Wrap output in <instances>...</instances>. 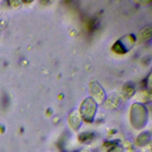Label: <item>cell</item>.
<instances>
[{
    "label": "cell",
    "mask_w": 152,
    "mask_h": 152,
    "mask_svg": "<svg viewBox=\"0 0 152 152\" xmlns=\"http://www.w3.org/2000/svg\"><path fill=\"white\" fill-rule=\"evenodd\" d=\"M142 33H140V37L141 39H145L148 37V35H150V28L145 29L144 30H142Z\"/></svg>",
    "instance_id": "obj_5"
},
{
    "label": "cell",
    "mask_w": 152,
    "mask_h": 152,
    "mask_svg": "<svg viewBox=\"0 0 152 152\" xmlns=\"http://www.w3.org/2000/svg\"><path fill=\"white\" fill-rule=\"evenodd\" d=\"M90 93L94 98L99 102L104 100V93L102 87L96 83H91L90 84Z\"/></svg>",
    "instance_id": "obj_2"
},
{
    "label": "cell",
    "mask_w": 152,
    "mask_h": 152,
    "mask_svg": "<svg viewBox=\"0 0 152 152\" xmlns=\"http://www.w3.org/2000/svg\"><path fill=\"white\" fill-rule=\"evenodd\" d=\"M112 49L114 52H115L117 53H125L126 52L127 49L125 48V46L124 45V44L121 41L116 42L113 46Z\"/></svg>",
    "instance_id": "obj_4"
},
{
    "label": "cell",
    "mask_w": 152,
    "mask_h": 152,
    "mask_svg": "<svg viewBox=\"0 0 152 152\" xmlns=\"http://www.w3.org/2000/svg\"><path fill=\"white\" fill-rule=\"evenodd\" d=\"M96 109V104L93 99L92 98H87L84 100L81 106V111L83 115L86 118H91V116L94 114Z\"/></svg>",
    "instance_id": "obj_1"
},
{
    "label": "cell",
    "mask_w": 152,
    "mask_h": 152,
    "mask_svg": "<svg viewBox=\"0 0 152 152\" xmlns=\"http://www.w3.org/2000/svg\"><path fill=\"white\" fill-rule=\"evenodd\" d=\"M123 96L126 98H130L134 93L135 89L134 87L130 83H128L123 87Z\"/></svg>",
    "instance_id": "obj_3"
}]
</instances>
